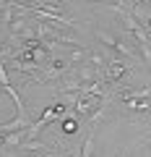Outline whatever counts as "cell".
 <instances>
[{
  "instance_id": "6da1fadb",
  "label": "cell",
  "mask_w": 151,
  "mask_h": 157,
  "mask_svg": "<svg viewBox=\"0 0 151 157\" xmlns=\"http://www.w3.org/2000/svg\"><path fill=\"white\" fill-rule=\"evenodd\" d=\"M65 110H68V105H65V102H55V105L45 107V113H42V118L37 121V123H31V126H29V134H37V131L42 128V126L52 123L55 118H63V115H65Z\"/></svg>"
},
{
  "instance_id": "7a4b0ae2",
  "label": "cell",
  "mask_w": 151,
  "mask_h": 157,
  "mask_svg": "<svg viewBox=\"0 0 151 157\" xmlns=\"http://www.w3.org/2000/svg\"><path fill=\"white\" fill-rule=\"evenodd\" d=\"M125 73H128V66H125V63H120V60H110L107 63V78H110V81L117 84Z\"/></svg>"
},
{
  "instance_id": "3957f363",
  "label": "cell",
  "mask_w": 151,
  "mask_h": 157,
  "mask_svg": "<svg viewBox=\"0 0 151 157\" xmlns=\"http://www.w3.org/2000/svg\"><path fill=\"white\" fill-rule=\"evenodd\" d=\"M63 128H65V134H76V123H73V121H65Z\"/></svg>"
},
{
  "instance_id": "277c9868",
  "label": "cell",
  "mask_w": 151,
  "mask_h": 157,
  "mask_svg": "<svg viewBox=\"0 0 151 157\" xmlns=\"http://www.w3.org/2000/svg\"><path fill=\"white\" fill-rule=\"evenodd\" d=\"M149 29H151V18H149Z\"/></svg>"
}]
</instances>
